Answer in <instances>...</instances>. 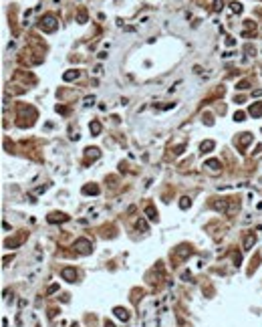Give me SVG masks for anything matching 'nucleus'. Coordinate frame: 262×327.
Returning <instances> with one entry per match:
<instances>
[{
    "instance_id": "1",
    "label": "nucleus",
    "mask_w": 262,
    "mask_h": 327,
    "mask_svg": "<svg viewBox=\"0 0 262 327\" xmlns=\"http://www.w3.org/2000/svg\"><path fill=\"white\" fill-rule=\"evenodd\" d=\"M75 251H77V252H81V255H89V252L93 251V246H91V242H89V240L79 238V240L75 242Z\"/></svg>"
},
{
    "instance_id": "2",
    "label": "nucleus",
    "mask_w": 262,
    "mask_h": 327,
    "mask_svg": "<svg viewBox=\"0 0 262 327\" xmlns=\"http://www.w3.org/2000/svg\"><path fill=\"white\" fill-rule=\"evenodd\" d=\"M57 27H59V22H57V18H55V16H45V18H42V22H40V28H42V31H55Z\"/></svg>"
},
{
    "instance_id": "3",
    "label": "nucleus",
    "mask_w": 262,
    "mask_h": 327,
    "mask_svg": "<svg viewBox=\"0 0 262 327\" xmlns=\"http://www.w3.org/2000/svg\"><path fill=\"white\" fill-rule=\"evenodd\" d=\"M61 277H65V281L73 283V281L77 279V271H75V269H71V266H67V269H63V271H61Z\"/></svg>"
},
{
    "instance_id": "4",
    "label": "nucleus",
    "mask_w": 262,
    "mask_h": 327,
    "mask_svg": "<svg viewBox=\"0 0 262 327\" xmlns=\"http://www.w3.org/2000/svg\"><path fill=\"white\" fill-rule=\"evenodd\" d=\"M46 220H49V222H67L69 216H67V214H49Z\"/></svg>"
},
{
    "instance_id": "5",
    "label": "nucleus",
    "mask_w": 262,
    "mask_h": 327,
    "mask_svg": "<svg viewBox=\"0 0 262 327\" xmlns=\"http://www.w3.org/2000/svg\"><path fill=\"white\" fill-rule=\"evenodd\" d=\"M113 313L119 317V319H123V321L129 319V313H127V309H123V307H115V309H113Z\"/></svg>"
},
{
    "instance_id": "6",
    "label": "nucleus",
    "mask_w": 262,
    "mask_h": 327,
    "mask_svg": "<svg viewBox=\"0 0 262 327\" xmlns=\"http://www.w3.org/2000/svg\"><path fill=\"white\" fill-rule=\"evenodd\" d=\"M83 194H99V186L97 184H87L83 188Z\"/></svg>"
},
{
    "instance_id": "7",
    "label": "nucleus",
    "mask_w": 262,
    "mask_h": 327,
    "mask_svg": "<svg viewBox=\"0 0 262 327\" xmlns=\"http://www.w3.org/2000/svg\"><path fill=\"white\" fill-rule=\"evenodd\" d=\"M254 242H256V236L254 234H248L246 238H244V248H246V251H248V248H252V246H254Z\"/></svg>"
},
{
    "instance_id": "8",
    "label": "nucleus",
    "mask_w": 262,
    "mask_h": 327,
    "mask_svg": "<svg viewBox=\"0 0 262 327\" xmlns=\"http://www.w3.org/2000/svg\"><path fill=\"white\" fill-rule=\"evenodd\" d=\"M260 111H262V103H254V105L250 107V113L254 115V117H260Z\"/></svg>"
},
{
    "instance_id": "9",
    "label": "nucleus",
    "mask_w": 262,
    "mask_h": 327,
    "mask_svg": "<svg viewBox=\"0 0 262 327\" xmlns=\"http://www.w3.org/2000/svg\"><path fill=\"white\" fill-rule=\"evenodd\" d=\"M214 208L216 210H228V202L226 200H216L214 202Z\"/></svg>"
},
{
    "instance_id": "10",
    "label": "nucleus",
    "mask_w": 262,
    "mask_h": 327,
    "mask_svg": "<svg viewBox=\"0 0 262 327\" xmlns=\"http://www.w3.org/2000/svg\"><path fill=\"white\" fill-rule=\"evenodd\" d=\"M214 149V141H204L202 144V152H212Z\"/></svg>"
},
{
    "instance_id": "11",
    "label": "nucleus",
    "mask_w": 262,
    "mask_h": 327,
    "mask_svg": "<svg viewBox=\"0 0 262 327\" xmlns=\"http://www.w3.org/2000/svg\"><path fill=\"white\" fill-rule=\"evenodd\" d=\"M77 77H79L77 71H67L65 73V81H73V79H77Z\"/></svg>"
},
{
    "instance_id": "12",
    "label": "nucleus",
    "mask_w": 262,
    "mask_h": 327,
    "mask_svg": "<svg viewBox=\"0 0 262 327\" xmlns=\"http://www.w3.org/2000/svg\"><path fill=\"white\" fill-rule=\"evenodd\" d=\"M190 252H192L190 246H179L178 251H175V255H183V256H186V255H190Z\"/></svg>"
},
{
    "instance_id": "13",
    "label": "nucleus",
    "mask_w": 262,
    "mask_h": 327,
    "mask_svg": "<svg viewBox=\"0 0 262 327\" xmlns=\"http://www.w3.org/2000/svg\"><path fill=\"white\" fill-rule=\"evenodd\" d=\"M87 158H93V160H97V158H99V149H87Z\"/></svg>"
},
{
    "instance_id": "14",
    "label": "nucleus",
    "mask_w": 262,
    "mask_h": 327,
    "mask_svg": "<svg viewBox=\"0 0 262 327\" xmlns=\"http://www.w3.org/2000/svg\"><path fill=\"white\" fill-rule=\"evenodd\" d=\"M190 204H192L190 198H182V200H179V206H182V208H190Z\"/></svg>"
},
{
    "instance_id": "15",
    "label": "nucleus",
    "mask_w": 262,
    "mask_h": 327,
    "mask_svg": "<svg viewBox=\"0 0 262 327\" xmlns=\"http://www.w3.org/2000/svg\"><path fill=\"white\" fill-rule=\"evenodd\" d=\"M145 212H147V216H149V218H151V220H157V214H155V210H153V208H151V206H149V208H147V210H145Z\"/></svg>"
},
{
    "instance_id": "16",
    "label": "nucleus",
    "mask_w": 262,
    "mask_h": 327,
    "mask_svg": "<svg viewBox=\"0 0 262 327\" xmlns=\"http://www.w3.org/2000/svg\"><path fill=\"white\" fill-rule=\"evenodd\" d=\"M206 166H208L210 170H218V168H220V166H218V162H216V160H210V162H206Z\"/></svg>"
},
{
    "instance_id": "17",
    "label": "nucleus",
    "mask_w": 262,
    "mask_h": 327,
    "mask_svg": "<svg viewBox=\"0 0 262 327\" xmlns=\"http://www.w3.org/2000/svg\"><path fill=\"white\" fill-rule=\"evenodd\" d=\"M91 129H93V133H95V135H97V133L101 131V125H99L97 121H93V123H91Z\"/></svg>"
},
{
    "instance_id": "18",
    "label": "nucleus",
    "mask_w": 262,
    "mask_h": 327,
    "mask_svg": "<svg viewBox=\"0 0 262 327\" xmlns=\"http://www.w3.org/2000/svg\"><path fill=\"white\" fill-rule=\"evenodd\" d=\"M137 228H139V230H145V222H143V220H137Z\"/></svg>"
},
{
    "instance_id": "19",
    "label": "nucleus",
    "mask_w": 262,
    "mask_h": 327,
    "mask_svg": "<svg viewBox=\"0 0 262 327\" xmlns=\"http://www.w3.org/2000/svg\"><path fill=\"white\" fill-rule=\"evenodd\" d=\"M232 10H236V12H240V10H242V6H240V4H232Z\"/></svg>"
},
{
    "instance_id": "20",
    "label": "nucleus",
    "mask_w": 262,
    "mask_h": 327,
    "mask_svg": "<svg viewBox=\"0 0 262 327\" xmlns=\"http://www.w3.org/2000/svg\"><path fill=\"white\" fill-rule=\"evenodd\" d=\"M234 117H236V119H238V121H242V119H244V113H236V115H234Z\"/></svg>"
},
{
    "instance_id": "21",
    "label": "nucleus",
    "mask_w": 262,
    "mask_h": 327,
    "mask_svg": "<svg viewBox=\"0 0 262 327\" xmlns=\"http://www.w3.org/2000/svg\"><path fill=\"white\" fill-rule=\"evenodd\" d=\"M57 289H59V285H53V287H50V289H49V295H50V293H55V291H57Z\"/></svg>"
},
{
    "instance_id": "22",
    "label": "nucleus",
    "mask_w": 262,
    "mask_h": 327,
    "mask_svg": "<svg viewBox=\"0 0 262 327\" xmlns=\"http://www.w3.org/2000/svg\"><path fill=\"white\" fill-rule=\"evenodd\" d=\"M107 327H115L113 323H111V321H107Z\"/></svg>"
}]
</instances>
